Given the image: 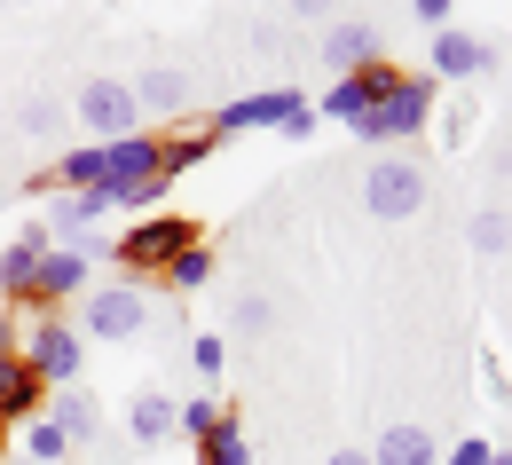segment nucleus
<instances>
[{"mask_svg": "<svg viewBox=\"0 0 512 465\" xmlns=\"http://www.w3.org/2000/svg\"><path fill=\"white\" fill-rule=\"evenodd\" d=\"M253 127H276V134H300L316 127V103L300 95V87H260V95H237V103H221L213 119H205V134L221 142V134H253Z\"/></svg>", "mask_w": 512, "mask_h": 465, "instance_id": "1", "label": "nucleus"}, {"mask_svg": "<svg viewBox=\"0 0 512 465\" xmlns=\"http://www.w3.org/2000/svg\"><path fill=\"white\" fill-rule=\"evenodd\" d=\"M426 127H434V79L394 71V79H386V95H379V111H371L355 134H363L371 150H386V142H418Z\"/></svg>", "mask_w": 512, "mask_h": 465, "instance_id": "2", "label": "nucleus"}, {"mask_svg": "<svg viewBox=\"0 0 512 465\" xmlns=\"http://www.w3.org/2000/svg\"><path fill=\"white\" fill-rule=\"evenodd\" d=\"M182 245H197V221H182V213H150V221H142V229H127L111 253H119V268L142 284V276H166V261H174Z\"/></svg>", "mask_w": 512, "mask_h": 465, "instance_id": "3", "label": "nucleus"}, {"mask_svg": "<svg viewBox=\"0 0 512 465\" xmlns=\"http://www.w3.org/2000/svg\"><path fill=\"white\" fill-rule=\"evenodd\" d=\"M363 213H371V221H410V213H426V166H410V158L363 166Z\"/></svg>", "mask_w": 512, "mask_h": 465, "instance_id": "4", "label": "nucleus"}, {"mask_svg": "<svg viewBox=\"0 0 512 465\" xmlns=\"http://www.w3.org/2000/svg\"><path fill=\"white\" fill-rule=\"evenodd\" d=\"M71 119L95 134V142H127V134H142V111H134L127 79H87L79 103H71Z\"/></svg>", "mask_w": 512, "mask_h": 465, "instance_id": "5", "label": "nucleus"}, {"mask_svg": "<svg viewBox=\"0 0 512 465\" xmlns=\"http://www.w3.org/2000/svg\"><path fill=\"white\" fill-rule=\"evenodd\" d=\"M16 363H24L40 387H79V363H87V355H79V332L48 316V324H32V339H24V355H16Z\"/></svg>", "mask_w": 512, "mask_h": 465, "instance_id": "6", "label": "nucleus"}, {"mask_svg": "<svg viewBox=\"0 0 512 465\" xmlns=\"http://www.w3.org/2000/svg\"><path fill=\"white\" fill-rule=\"evenodd\" d=\"M142 324H150V300H142L134 276L103 284V292H87V332H95V339H134Z\"/></svg>", "mask_w": 512, "mask_h": 465, "instance_id": "7", "label": "nucleus"}, {"mask_svg": "<svg viewBox=\"0 0 512 465\" xmlns=\"http://www.w3.org/2000/svg\"><path fill=\"white\" fill-rule=\"evenodd\" d=\"M386 79H394V64H363V71H347V79H331V95H323V119H339V127H363L371 111H379V95H386Z\"/></svg>", "mask_w": 512, "mask_h": 465, "instance_id": "8", "label": "nucleus"}, {"mask_svg": "<svg viewBox=\"0 0 512 465\" xmlns=\"http://www.w3.org/2000/svg\"><path fill=\"white\" fill-rule=\"evenodd\" d=\"M473 71H497V48L465 24H442L434 32V79H473Z\"/></svg>", "mask_w": 512, "mask_h": 465, "instance_id": "9", "label": "nucleus"}, {"mask_svg": "<svg viewBox=\"0 0 512 465\" xmlns=\"http://www.w3.org/2000/svg\"><path fill=\"white\" fill-rule=\"evenodd\" d=\"M127 434L142 442V450L174 442V434H182V402H174V395H158V387H142V395L127 402Z\"/></svg>", "mask_w": 512, "mask_h": 465, "instance_id": "10", "label": "nucleus"}, {"mask_svg": "<svg viewBox=\"0 0 512 465\" xmlns=\"http://www.w3.org/2000/svg\"><path fill=\"white\" fill-rule=\"evenodd\" d=\"M103 213H111V198H103V190H56L40 229H48V245H64V237H79V229H95Z\"/></svg>", "mask_w": 512, "mask_h": 465, "instance_id": "11", "label": "nucleus"}, {"mask_svg": "<svg viewBox=\"0 0 512 465\" xmlns=\"http://www.w3.org/2000/svg\"><path fill=\"white\" fill-rule=\"evenodd\" d=\"M371 465H442V442H434L418 418H394L379 434V450H371Z\"/></svg>", "mask_w": 512, "mask_h": 465, "instance_id": "12", "label": "nucleus"}, {"mask_svg": "<svg viewBox=\"0 0 512 465\" xmlns=\"http://www.w3.org/2000/svg\"><path fill=\"white\" fill-rule=\"evenodd\" d=\"M134 87V111H142V119H150V111H158V119H182V111H190V79H182V71H142V79H127Z\"/></svg>", "mask_w": 512, "mask_h": 465, "instance_id": "13", "label": "nucleus"}, {"mask_svg": "<svg viewBox=\"0 0 512 465\" xmlns=\"http://www.w3.org/2000/svg\"><path fill=\"white\" fill-rule=\"evenodd\" d=\"M323 64L339 71V79L379 64V32H371V24H331V32H323Z\"/></svg>", "mask_w": 512, "mask_h": 465, "instance_id": "14", "label": "nucleus"}, {"mask_svg": "<svg viewBox=\"0 0 512 465\" xmlns=\"http://www.w3.org/2000/svg\"><path fill=\"white\" fill-rule=\"evenodd\" d=\"M40 253H48V229H24L8 253H0V292L8 300H32V276H40Z\"/></svg>", "mask_w": 512, "mask_h": 465, "instance_id": "15", "label": "nucleus"}, {"mask_svg": "<svg viewBox=\"0 0 512 465\" xmlns=\"http://www.w3.org/2000/svg\"><path fill=\"white\" fill-rule=\"evenodd\" d=\"M134 174H158V134H127V142H103V190H119Z\"/></svg>", "mask_w": 512, "mask_h": 465, "instance_id": "16", "label": "nucleus"}, {"mask_svg": "<svg viewBox=\"0 0 512 465\" xmlns=\"http://www.w3.org/2000/svg\"><path fill=\"white\" fill-rule=\"evenodd\" d=\"M79 284H87V261L64 253V245H48V253H40V276H32V300H48V308H56V300H71Z\"/></svg>", "mask_w": 512, "mask_h": 465, "instance_id": "17", "label": "nucleus"}, {"mask_svg": "<svg viewBox=\"0 0 512 465\" xmlns=\"http://www.w3.org/2000/svg\"><path fill=\"white\" fill-rule=\"evenodd\" d=\"M48 418L64 426V442L79 450V442H95V426H103V410H95V395H79V387H56V402H48Z\"/></svg>", "mask_w": 512, "mask_h": 465, "instance_id": "18", "label": "nucleus"}, {"mask_svg": "<svg viewBox=\"0 0 512 465\" xmlns=\"http://www.w3.org/2000/svg\"><path fill=\"white\" fill-rule=\"evenodd\" d=\"M40 395H48V387H40L24 363H0V418H24V426H32V418H40Z\"/></svg>", "mask_w": 512, "mask_h": 465, "instance_id": "19", "label": "nucleus"}, {"mask_svg": "<svg viewBox=\"0 0 512 465\" xmlns=\"http://www.w3.org/2000/svg\"><path fill=\"white\" fill-rule=\"evenodd\" d=\"M205 158H213V134L205 127H182V134L158 142V166H166V174H190V166H205Z\"/></svg>", "mask_w": 512, "mask_h": 465, "instance_id": "20", "label": "nucleus"}, {"mask_svg": "<svg viewBox=\"0 0 512 465\" xmlns=\"http://www.w3.org/2000/svg\"><path fill=\"white\" fill-rule=\"evenodd\" d=\"M197 465H253V442H245V426L229 418V426H213L205 442H197Z\"/></svg>", "mask_w": 512, "mask_h": 465, "instance_id": "21", "label": "nucleus"}, {"mask_svg": "<svg viewBox=\"0 0 512 465\" xmlns=\"http://www.w3.org/2000/svg\"><path fill=\"white\" fill-rule=\"evenodd\" d=\"M465 245H473L481 261H497V253L512 245V221L497 213V205H489V213H473V221H465Z\"/></svg>", "mask_w": 512, "mask_h": 465, "instance_id": "22", "label": "nucleus"}, {"mask_svg": "<svg viewBox=\"0 0 512 465\" xmlns=\"http://www.w3.org/2000/svg\"><path fill=\"white\" fill-rule=\"evenodd\" d=\"M24 458H32V465H64L71 458L64 426H56V418H32V426H24Z\"/></svg>", "mask_w": 512, "mask_h": 465, "instance_id": "23", "label": "nucleus"}, {"mask_svg": "<svg viewBox=\"0 0 512 465\" xmlns=\"http://www.w3.org/2000/svg\"><path fill=\"white\" fill-rule=\"evenodd\" d=\"M205 276H213V253H205V245H182V253L166 261V284H174V292H197Z\"/></svg>", "mask_w": 512, "mask_h": 465, "instance_id": "24", "label": "nucleus"}, {"mask_svg": "<svg viewBox=\"0 0 512 465\" xmlns=\"http://www.w3.org/2000/svg\"><path fill=\"white\" fill-rule=\"evenodd\" d=\"M64 119H71V111H64V103H48V95H32V103L16 111V127H24V134H64Z\"/></svg>", "mask_w": 512, "mask_h": 465, "instance_id": "25", "label": "nucleus"}, {"mask_svg": "<svg viewBox=\"0 0 512 465\" xmlns=\"http://www.w3.org/2000/svg\"><path fill=\"white\" fill-rule=\"evenodd\" d=\"M213 426H229V410H221V402H213V395H197V402H182V434H190V442H205V434H213Z\"/></svg>", "mask_w": 512, "mask_h": 465, "instance_id": "26", "label": "nucleus"}, {"mask_svg": "<svg viewBox=\"0 0 512 465\" xmlns=\"http://www.w3.org/2000/svg\"><path fill=\"white\" fill-rule=\"evenodd\" d=\"M190 363H197V379L213 387V379H221V363H229V347H221V339L205 332V339H190Z\"/></svg>", "mask_w": 512, "mask_h": 465, "instance_id": "27", "label": "nucleus"}, {"mask_svg": "<svg viewBox=\"0 0 512 465\" xmlns=\"http://www.w3.org/2000/svg\"><path fill=\"white\" fill-rule=\"evenodd\" d=\"M268 324H276V308H268L260 292H245V300H237V332H268Z\"/></svg>", "mask_w": 512, "mask_h": 465, "instance_id": "28", "label": "nucleus"}, {"mask_svg": "<svg viewBox=\"0 0 512 465\" xmlns=\"http://www.w3.org/2000/svg\"><path fill=\"white\" fill-rule=\"evenodd\" d=\"M442 465H489V442L465 434V442H449V450H442Z\"/></svg>", "mask_w": 512, "mask_h": 465, "instance_id": "29", "label": "nucleus"}, {"mask_svg": "<svg viewBox=\"0 0 512 465\" xmlns=\"http://www.w3.org/2000/svg\"><path fill=\"white\" fill-rule=\"evenodd\" d=\"M449 8H457V0H410V16H418L426 32H442V24H449Z\"/></svg>", "mask_w": 512, "mask_h": 465, "instance_id": "30", "label": "nucleus"}, {"mask_svg": "<svg viewBox=\"0 0 512 465\" xmlns=\"http://www.w3.org/2000/svg\"><path fill=\"white\" fill-rule=\"evenodd\" d=\"M339 0H292V16H331Z\"/></svg>", "mask_w": 512, "mask_h": 465, "instance_id": "31", "label": "nucleus"}, {"mask_svg": "<svg viewBox=\"0 0 512 465\" xmlns=\"http://www.w3.org/2000/svg\"><path fill=\"white\" fill-rule=\"evenodd\" d=\"M323 465H371V450H331Z\"/></svg>", "mask_w": 512, "mask_h": 465, "instance_id": "32", "label": "nucleus"}, {"mask_svg": "<svg viewBox=\"0 0 512 465\" xmlns=\"http://www.w3.org/2000/svg\"><path fill=\"white\" fill-rule=\"evenodd\" d=\"M0 363H16V324H0Z\"/></svg>", "mask_w": 512, "mask_h": 465, "instance_id": "33", "label": "nucleus"}, {"mask_svg": "<svg viewBox=\"0 0 512 465\" xmlns=\"http://www.w3.org/2000/svg\"><path fill=\"white\" fill-rule=\"evenodd\" d=\"M489 465H512V450H489Z\"/></svg>", "mask_w": 512, "mask_h": 465, "instance_id": "34", "label": "nucleus"}, {"mask_svg": "<svg viewBox=\"0 0 512 465\" xmlns=\"http://www.w3.org/2000/svg\"><path fill=\"white\" fill-rule=\"evenodd\" d=\"M505 127H512V111H505Z\"/></svg>", "mask_w": 512, "mask_h": 465, "instance_id": "35", "label": "nucleus"}, {"mask_svg": "<svg viewBox=\"0 0 512 465\" xmlns=\"http://www.w3.org/2000/svg\"><path fill=\"white\" fill-rule=\"evenodd\" d=\"M24 465H32V458H24Z\"/></svg>", "mask_w": 512, "mask_h": 465, "instance_id": "36", "label": "nucleus"}]
</instances>
